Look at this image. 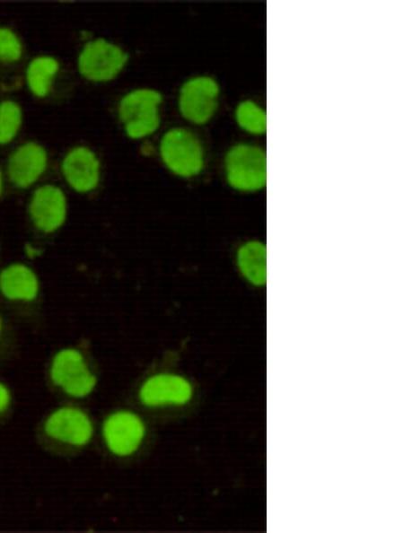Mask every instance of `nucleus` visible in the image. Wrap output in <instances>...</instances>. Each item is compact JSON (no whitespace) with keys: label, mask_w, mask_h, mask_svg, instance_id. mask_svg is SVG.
Listing matches in <instances>:
<instances>
[{"label":"nucleus","mask_w":404,"mask_h":533,"mask_svg":"<svg viewBox=\"0 0 404 533\" xmlns=\"http://www.w3.org/2000/svg\"><path fill=\"white\" fill-rule=\"evenodd\" d=\"M225 173L228 184L237 190L262 189L267 182L265 152L249 144L233 146L225 156Z\"/></svg>","instance_id":"1"},{"label":"nucleus","mask_w":404,"mask_h":533,"mask_svg":"<svg viewBox=\"0 0 404 533\" xmlns=\"http://www.w3.org/2000/svg\"><path fill=\"white\" fill-rule=\"evenodd\" d=\"M162 100V94L151 89H137L122 98L119 116L129 137L141 138L158 128L160 117L157 107Z\"/></svg>","instance_id":"2"},{"label":"nucleus","mask_w":404,"mask_h":533,"mask_svg":"<svg viewBox=\"0 0 404 533\" xmlns=\"http://www.w3.org/2000/svg\"><path fill=\"white\" fill-rule=\"evenodd\" d=\"M161 156L175 174L189 178L198 174L204 166L203 150L198 139L184 128H173L163 135Z\"/></svg>","instance_id":"3"},{"label":"nucleus","mask_w":404,"mask_h":533,"mask_svg":"<svg viewBox=\"0 0 404 533\" xmlns=\"http://www.w3.org/2000/svg\"><path fill=\"white\" fill-rule=\"evenodd\" d=\"M49 376L52 382L66 395L82 398L96 385V377L89 370L83 354L76 349H62L54 356Z\"/></svg>","instance_id":"4"},{"label":"nucleus","mask_w":404,"mask_h":533,"mask_svg":"<svg viewBox=\"0 0 404 533\" xmlns=\"http://www.w3.org/2000/svg\"><path fill=\"white\" fill-rule=\"evenodd\" d=\"M128 55L119 47L104 39L87 42L78 57L80 74L94 82L114 78L124 67Z\"/></svg>","instance_id":"5"},{"label":"nucleus","mask_w":404,"mask_h":533,"mask_svg":"<svg viewBox=\"0 0 404 533\" xmlns=\"http://www.w3.org/2000/svg\"><path fill=\"white\" fill-rule=\"evenodd\" d=\"M44 432L53 440L82 447L91 441L93 426L91 418L83 410L66 406L54 410L46 418Z\"/></svg>","instance_id":"6"},{"label":"nucleus","mask_w":404,"mask_h":533,"mask_svg":"<svg viewBox=\"0 0 404 533\" xmlns=\"http://www.w3.org/2000/svg\"><path fill=\"white\" fill-rule=\"evenodd\" d=\"M219 85L209 76H197L180 88L179 108L182 116L196 124L206 123L217 107Z\"/></svg>","instance_id":"7"},{"label":"nucleus","mask_w":404,"mask_h":533,"mask_svg":"<svg viewBox=\"0 0 404 533\" xmlns=\"http://www.w3.org/2000/svg\"><path fill=\"white\" fill-rule=\"evenodd\" d=\"M102 433L108 449L113 454L124 457L137 450L145 435V426L136 414L118 411L107 417Z\"/></svg>","instance_id":"8"},{"label":"nucleus","mask_w":404,"mask_h":533,"mask_svg":"<svg viewBox=\"0 0 404 533\" xmlns=\"http://www.w3.org/2000/svg\"><path fill=\"white\" fill-rule=\"evenodd\" d=\"M29 212L34 225L49 233L57 230L66 216V200L63 191L54 185L37 188L31 197Z\"/></svg>","instance_id":"9"},{"label":"nucleus","mask_w":404,"mask_h":533,"mask_svg":"<svg viewBox=\"0 0 404 533\" xmlns=\"http://www.w3.org/2000/svg\"><path fill=\"white\" fill-rule=\"evenodd\" d=\"M139 395L141 401L149 406L182 405L191 398L192 386L181 376L162 373L147 379Z\"/></svg>","instance_id":"10"},{"label":"nucleus","mask_w":404,"mask_h":533,"mask_svg":"<svg viewBox=\"0 0 404 533\" xmlns=\"http://www.w3.org/2000/svg\"><path fill=\"white\" fill-rule=\"evenodd\" d=\"M47 164L46 150L37 143H25L9 157L7 171L10 180L17 188H26L44 173Z\"/></svg>","instance_id":"11"},{"label":"nucleus","mask_w":404,"mask_h":533,"mask_svg":"<svg viewBox=\"0 0 404 533\" xmlns=\"http://www.w3.org/2000/svg\"><path fill=\"white\" fill-rule=\"evenodd\" d=\"M61 169L67 183L77 192H89L99 183L100 162L86 147L72 149L64 158Z\"/></svg>","instance_id":"12"},{"label":"nucleus","mask_w":404,"mask_h":533,"mask_svg":"<svg viewBox=\"0 0 404 533\" xmlns=\"http://www.w3.org/2000/svg\"><path fill=\"white\" fill-rule=\"evenodd\" d=\"M0 292L12 301H33L39 293L38 277L26 265L12 264L0 272Z\"/></svg>","instance_id":"13"},{"label":"nucleus","mask_w":404,"mask_h":533,"mask_svg":"<svg viewBox=\"0 0 404 533\" xmlns=\"http://www.w3.org/2000/svg\"><path fill=\"white\" fill-rule=\"evenodd\" d=\"M236 264L250 284L260 287L267 282V249L265 243L252 240L242 243L236 253Z\"/></svg>","instance_id":"14"},{"label":"nucleus","mask_w":404,"mask_h":533,"mask_svg":"<svg viewBox=\"0 0 404 533\" xmlns=\"http://www.w3.org/2000/svg\"><path fill=\"white\" fill-rule=\"evenodd\" d=\"M58 68V62L52 57H34L26 68V83L30 91L40 98L47 96Z\"/></svg>","instance_id":"15"},{"label":"nucleus","mask_w":404,"mask_h":533,"mask_svg":"<svg viewBox=\"0 0 404 533\" xmlns=\"http://www.w3.org/2000/svg\"><path fill=\"white\" fill-rule=\"evenodd\" d=\"M235 118L239 126L252 134H263L267 128L265 110L252 100H243L236 108Z\"/></svg>","instance_id":"16"},{"label":"nucleus","mask_w":404,"mask_h":533,"mask_svg":"<svg viewBox=\"0 0 404 533\" xmlns=\"http://www.w3.org/2000/svg\"><path fill=\"white\" fill-rule=\"evenodd\" d=\"M22 120V109L16 102L6 100L0 103V144H6L14 139Z\"/></svg>","instance_id":"17"},{"label":"nucleus","mask_w":404,"mask_h":533,"mask_svg":"<svg viewBox=\"0 0 404 533\" xmlns=\"http://www.w3.org/2000/svg\"><path fill=\"white\" fill-rule=\"evenodd\" d=\"M22 54V47L17 35L8 28L0 27V59L15 62Z\"/></svg>","instance_id":"18"},{"label":"nucleus","mask_w":404,"mask_h":533,"mask_svg":"<svg viewBox=\"0 0 404 533\" xmlns=\"http://www.w3.org/2000/svg\"><path fill=\"white\" fill-rule=\"evenodd\" d=\"M12 402L11 390L6 384L0 381V415L4 413Z\"/></svg>","instance_id":"19"},{"label":"nucleus","mask_w":404,"mask_h":533,"mask_svg":"<svg viewBox=\"0 0 404 533\" xmlns=\"http://www.w3.org/2000/svg\"><path fill=\"white\" fill-rule=\"evenodd\" d=\"M25 254L30 258H34L41 254V250L31 243H27L24 248Z\"/></svg>","instance_id":"20"},{"label":"nucleus","mask_w":404,"mask_h":533,"mask_svg":"<svg viewBox=\"0 0 404 533\" xmlns=\"http://www.w3.org/2000/svg\"><path fill=\"white\" fill-rule=\"evenodd\" d=\"M2 188H3V178H2V172H1V170H0V195H1V192H2Z\"/></svg>","instance_id":"21"},{"label":"nucleus","mask_w":404,"mask_h":533,"mask_svg":"<svg viewBox=\"0 0 404 533\" xmlns=\"http://www.w3.org/2000/svg\"><path fill=\"white\" fill-rule=\"evenodd\" d=\"M1 329H2V322H1V318H0V336H1Z\"/></svg>","instance_id":"22"}]
</instances>
